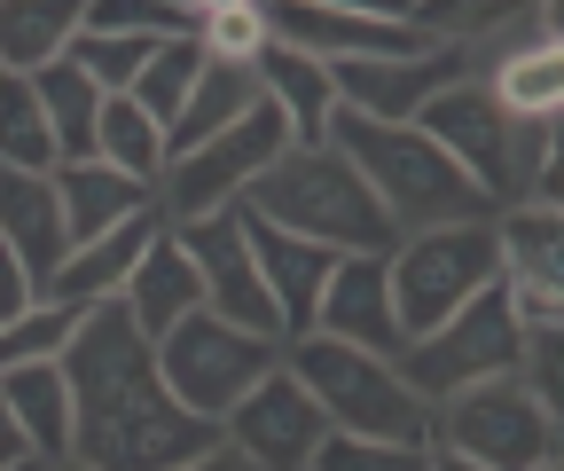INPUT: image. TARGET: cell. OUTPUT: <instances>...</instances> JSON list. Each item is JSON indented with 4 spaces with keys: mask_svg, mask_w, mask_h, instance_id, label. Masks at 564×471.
<instances>
[{
    "mask_svg": "<svg viewBox=\"0 0 564 471\" xmlns=\"http://www.w3.org/2000/svg\"><path fill=\"white\" fill-rule=\"evenodd\" d=\"M55 370L70 385V463H87V471H181V463L220 448V432L196 425L158 385V354L126 322L118 299L79 314Z\"/></svg>",
    "mask_w": 564,
    "mask_h": 471,
    "instance_id": "cell-1",
    "label": "cell"
},
{
    "mask_svg": "<svg viewBox=\"0 0 564 471\" xmlns=\"http://www.w3.org/2000/svg\"><path fill=\"white\" fill-rule=\"evenodd\" d=\"M322 142L361 173L369 205L392 221V236H423V228H455V221H494V205L463 181V165L432 142L423 126H377L337 110Z\"/></svg>",
    "mask_w": 564,
    "mask_h": 471,
    "instance_id": "cell-2",
    "label": "cell"
},
{
    "mask_svg": "<svg viewBox=\"0 0 564 471\" xmlns=\"http://www.w3.org/2000/svg\"><path fill=\"white\" fill-rule=\"evenodd\" d=\"M243 213L267 221V228H282V236H299V244H322V251H337V259H352V251H392V244H400L392 221L369 205L361 173H352L329 142H291V150L259 173V189L243 196Z\"/></svg>",
    "mask_w": 564,
    "mask_h": 471,
    "instance_id": "cell-3",
    "label": "cell"
},
{
    "mask_svg": "<svg viewBox=\"0 0 564 471\" xmlns=\"http://www.w3.org/2000/svg\"><path fill=\"white\" fill-rule=\"evenodd\" d=\"M282 370L306 385V400L322 409L329 432L345 440H432V409L400 385L392 362L377 354H352V346H329V339H291L282 346Z\"/></svg>",
    "mask_w": 564,
    "mask_h": 471,
    "instance_id": "cell-4",
    "label": "cell"
},
{
    "mask_svg": "<svg viewBox=\"0 0 564 471\" xmlns=\"http://www.w3.org/2000/svg\"><path fill=\"white\" fill-rule=\"evenodd\" d=\"M384 276H392L400 330L423 339V330H440L447 314H463L478 291L502 283V244H494V221H455V228L400 236L384 251Z\"/></svg>",
    "mask_w": 564,
    "mask_h": 471,
    "instance_id": "cell-5",
    "label": "cell"
},
{
    "mask_svg": "<svg viewBox=\"0 0 564 471\" xmlns=\"http://www.w3.org/2000/svg\"><path fill=\"white\" fill-rule=\"evenodd\" d=\"M432 448L463 456L478 471H541V463L564 456V425L518 377H494V385H470V393L440 400L432 409Z\"/></svg>",
    "mask_w": 564,
    "mask_h": 471,
    "instance_id": "cell-6",
    "label": "cell"
},
{
    "mask_svg": "<svg viewBox=\"0 0 564 471\" xmlns=\"http://www.w3.org/2000/svg\"><path fill=\"white\" fill-rule=\"evenodd\" d=\"M518 346H525V330L502 299V283L478 291L463 314H447L440 330H423V339H408V354L392 362L400 385L423 400V409H440V400L470 393V385H494V377H518Z\"/></svg>",
    "mask_w": 564,
    "mask_h": 471,
    "instance_id": "cell-7",
    "label": "cell"
},
{
    "mask_svg": "<svg viewBox=\"0 0 564 471\" xmlns=\"http://www.w3.org/2000/svg\"><path fill=\"white\" fill-rule=\"evenodd\" d=\"M150 354H158V385L181 400L196 425H212V432H220V417L282 362L274 339H251V330H236L220 314H188L181 330H165Z\"/></svg>",
    "mask_w": 564,
    "mask_h": 471,
    "instance_id": "cell-8",
    "label": "cell"
},
{
    "mask_svg": "<svg viewBox=\"0 0 564 471\" xmlns=\"http://www.w3.org/2000/svg\"><path fill=\"white\" fill-rule=\"evenodd\" d=\"M291 150V126H282L267 103L251 118H236L228 133H212L204 150L173 158L165 181H158V213L165 228H188V221H212V213H243V196L259 189V173Z\"/></svg>",
    "mask_w": 564,
    "mask_h": 471,
    "instance_id": "cell-9",
    "label": "cell"
},
{
    "mask_svg": "<svg viewBox=\"0 0 564 471\" xmlns=\"http://www.w3.org/2000/svg\"><path fill=\"white\" fill-rule=\"evenodd\" d=\"M267 40L299 47L314 63H392V55H432L447 47V32L432 17H392V9H337V0H274L267 9Z\"/></svg>",
    "mask_w": 564,
    "mask_h": 471,
    "instance_id": "cell-10",
    "label": "cell"
},
{
    "mask_svg": "<svg viewBox=\"0 0 564 471\" xmlns=\"http://www.w3.org/2000/svg\"><path fill=\"white\" fill-rule=\"evenodd\" d=\"M322 440H329L322 409L306 400V385L282 370V362H274V370L236 400V409L220 417V448H236L251 471H306Z\"/></svg>",
    "mask_w": 564,
    "mask_h": 471,
    "instance_id": "cell-11",
    "label": "cell"
},
{
    "mask_svg": "<svg viewBox=\"0 0 564 471\" xmlns=\"http://www.w3.org/2000/svg\"><path fill=\"white\" fill-rule=\"evenodd\" d=\"M188 267H196V283H204V314H220L236 330H251V339H274L282 346V322H274V299L259 283V259L243 244V213H212V221H188L173 228Z\"/></svg>",
    "mask_w": 564,
    "mask_h": 471,
    "instance_id": "cell-12",
    "label": "cell"
},
{
    "mask_svg": "<svg viewBox=\"0 0 564 471\" xmlns=\"http://www.w3.org/2000/svg\"><path fill=\"white\" fill-rule=\"evenodd\" d=\"M314 339L352 346V354H377V362H400V354H408V330H400V307H392L384 251H352V259L329 267L322 307H314Z\"/></svg>",
    "mask_w": 564,
    "mask_h": 471,
    "instance_id": "cell-13",
    "label": "cell"
},
{
    "mask_svg": "<svg viewBox=\"0 0 564 471\" xmlns=\"http://www.w3.org/2000/svg\"><path fill=\"white\" fill-rule=\"evenodd\" d=\"M455 79H470V55L447 40L432 55H392V63H337L329 87H337V110L352 118H377V126H415L423 103L447 95Z\"/></svg>",
    "mask_w": 564,
    "mask_h": 471,
    "instance_id": "cell-14",
    "label": "cell"
},
{
    "mask_svg": "<svg viewBox=\"0 0 564 471\" xmlns=\"http://www.w3.org/2000/svg\"><path fill=\"white\" fill-rule=\"evenodd\" d=\"M243 244H251L259 283H267V299H274L282 346L306 339V330H314V307H322V283H329V267H337V251L299 244V236H282V228H267V221H251V213H243Z\"/></svg>",
    "mask_w": 564,
    "mask_h": 471,
    "instance_id": "cell-15",
    "label": "cell"
},
{
    "mask_svg": "<svg viewBox=\"0 0 564 471\" xmlns=\"http://www.w3.org/2000/svg\"><path fill=\"white\" fill-rule=\"evenodd\" d=\"M118 307H126V322H133L150 346L165 339V330H181L188 314H204V283H196V267H188V251H181L173 228H158V244L141 251V267L126 276Z\"/></svg>",
    "mask_w": 564,
    "mask_h": 471,
    "instance_id": "cell-16",
    "label": "cell"
},
{
    "mask_svg": "<svg viewBox=\"0 0 564 471\" xmlns=\"http://www.w3.org/2000/svg\"><path fill=\"white\" fill-rule=\"evenodd\" d=\"M0 244L32 267L40 291H55L63 259H70V236H63V205H55L47 173H0Z\"/></svg>",
    "mask_w": 564,
    "mask_h": 471,
    "instance_id": "cell-17",
    "label": "cell"
},
{
    "mask_svg": "<svg viewBox=\"0 0 564 471\" xmlns=\"http://www.w3.org/2000/svg\"><path fill=\"white\" fill-rule=\"evenodd\" d=\"M251 79H259V103L291 126V142H322L329 133V118H337V87H329V63H314V55H299V47H282V40H267L259 55H251Z\"/></svg>",
    "mask_w": 564,
    "mask_h": 471,
    "instance_id": "cell-18",
    "label": "cell"
},
{
    "mask_svg": "<svg viewBox=\"0 0 564 471\" xmlns=\"http://www.w3.org/2000/svg\"><path fill=\"white\" fill-rule=\"evenodd\" d=\"M47 181H55L70 251L95 244V236H118L126 221H141V213L158 205V189H141V181H126V173H110V165H55Z\"/></svg>",
    "mask_w": 564,
    "mask_h": 471,
    "instance_id": "cell-19",
    "label": "cell"
},
{
    "mask_svg": "<svg viewBox=\"0 0 564 471\" xmlns=\"http://www.w3.org/2000/svg\"><path fill=\"white\" fill-rule=\"evenodd\" d=\"M158 228H165V213L150 205L141 221H126L118 236H95V244H79V251L63 259V276H55V291H47V299L79 307V314H87V307H110V299L126 291V276L141 267V251L158 244Z\"/></svg>",
    "mask_w": 564,
    "mask_h": 471,
    "instance_id": "cell-20",
    "label": "cell"
},
{
    "mask_svg": "<svg viewBox=\"0 0 564 471\" xmlns=\"http://www.w3.org/2000/svg\"><path fill=\"white\" fill-rule=\"evenodd\" d=\"M259 110V79H251V63H212L204 55V79L188 87V103H181V118L165 126V165L173 158H188V150H204L212 133H228L236 118H251Z\"/></svg>",
    "mask_w": 564,
    "mask_h": 471,
    "instance_id": "cell-21",
    "label": "cell"
},
{
    "mask_svg": "<svg viewBox=\"0 0 564 471\" xmlns=\"http://www.w3.org/2000/svg\"><path fill=\"white\" fill-rule=\"evenodd\" d=\"M32 103L47 118V142H55V165H95V126H102V103L95 79L79 72V63H47V72H32Z\"/></svg>",
    "mask_w": 564,
    "mask_h": 471,
    "instance_id": "cell-22",
    "label": "cell"
},
{
    "mask_svg": "<svg viewBox=\"0 0 564 471\" xmlns=\"http://www.w3.org/2000/svg\"><path fill=\"white\" fill-rule=\"evenodd\" d=\"M0 409L24 432V448L40 463H70V385L55 362H32V370H9L0 377Z\"/></svg>",
    "mask_w": 564,
    "mask_h": 471,
    "instance_id": "cell-23",
    "label": "cell"
},
{
    "mask_svg": "<svg viewBox=\"0 0 564 471\" xmlns=\"http://www.w3.org/2000/svg\"><path fill=\"white\" fill-rule=\"evenodd\" d=\"M478 87L494 95V110H502L510 126H556V103H564V47H556V32H541V47H518L510 63H494Z\"/></svg>",
    "mask_w": 564,
    "mask_h": 471,
    "instance_id": "cell-24",
    "label": "cell"
},
{
    "mask_svg": "<svg viewBox=\"0 0 564 471\" xmlns=\"http://www.w3.org/2000/svg\"><path fill=\"white\" fill-rule=\"evenodd\" d=\"M70 40H79V9L70 0H0V72L32 79L70 55Z\"/></svg>",
    "mask_w": 564,
    "mask_h": 471,
    "instance_id": "cell-25",
    "label": "cell"
},
{
    "mask_svg": "<svg viewBox=\"0 0 564 471\" xmlns=\"http://www.w3.org/2000/svg\"><path fill=\"white\" fill-rule=\"evenodd\" d=\"M494 244H502V283L564 291V213L556 205H502L494 213Z\"/></svg>",
    "mask_w": 564,
    "mask_h": 471,
    "instance_id": "cell-26",
    "label": "cell"
},
{
    "mask_svg": "<svg viewBox=\"0 0 564 471\" xmlns=\"http://www.w3.org/2000/svg\"><path fill=\"white\" fill-rule=\"evenodd\" d=\"M95 165H110V173H126L141 189H158L165 181V133H158V118L133 110L126 95H110L102 126H95Z\"/></svg>",
    "mask_w": 564,
    "mask_h": 471,
    "instance_id": "cell-27",
    "label": "cell"
},
{
    "mask_svg": "<svg viewBox=\"0 0 564 471\" xmlns=\"http://www.w3.org/2000/svg\"><path fill=\"white\" fill-rule=\"evenodd\" d=\"M196 79H204V40H158L150 63H141V79L126 87V103H133V110H150L158 133H165V126L181 118V103H188Z\"/></svg>",
    "mask_w": 564,
    "mask_h": 471,
    "instance_id": "cell-28",
    "label": "cell"
},
{
    "mask_svg": "<svg viewBox=\"0 0 564 471\" xmlns=\"http://www.w3.org/2000/svg\"><path fill=\"white\" fill-rule=\"evenodd\" d=\"M70 330H79V307L40 299L24 322H9V330H0V377H9V370H32V362H63Z\"/></svg>",
    "mask_w": 564,
    "mask_h": 471,
    "instance_id": "cell-29",
    "label": "cell"
},
{
    "mask_svg": "<svg viewBox=\"0 0 564 471\" xmlns=\"http://www.w3.org/2000/svg\"><path fill=\"white\" fill-rule=\"evenodd\" d=\"M150 32H79L70 40V63L95 79V95H126L141 79V63H150Z\"/></svg>",
    "mask_w": 564,
    "mask_h": 471,
    "instance_id": "cell-30",
    "label": "cell"
},
{
    "mask_svg": "<svg viewBox=\"0 0 564 471\" xmlns=\"http://www.w3.org/2000/svg\"><path fill=\"white\" fill-rule=\"evenodd\" d=\"M306 471H432V440H345V432H329Z\"/></svg>",
    "mask_w": 564,
    "mask_h": 471,
    "instance_id": "cell-31",
    "label": "cell"
},
{
    "mask_svg": "<svg viewBox=\"0 0 564 471\" xmlns=\"http://www.w3.org/2000/svg\"><path fill=\"white\" fill-rule=\"evenodd\" d=\"M196 40L212 63H251L267 47V9L259 0H212V9L196 17Z\"/></svg>",
    "mask_w": 564,
    "mask_h": 471,
    "instance_id": "cell-32",
    "label": "cell"
},
{
    "mask_svg": "<svg viewBox=\"0 0 564 471\" xmlns=\"http://www.w3.org/2000/svg\"><path fill=\"white\" fill-rule=\"evenodd\" d=\"M40 299H47V291L32 283V267H24V259H17L9 244H0V330H9V322H24V314H32Z\"/></svg>",
    "mask_w": 564,
    "mask_h": 471,
    "instance_id": "cell-33",
    "label": "cell"
},
{
    "mask_svg": "<svg viewBox=\"0 0 564 471\" xmlns=\"http://www.w3.org/2000/svg\"><path fill=\"white\" fill-rule=\"evenodd\" d=\"M24 456H32V448H24V432L9 425V409H0V471H17Z\"/></svg>",
    "mask_w": 564,
    "mask_h": 471,
    "instance_id": "cell-34",
    "label": "cell"
},
{
    "mask_svg": "<svg viewBox=\"0 0 564 471\" xmlns=\"http://www.w3.org/2000/svg\"><path fill=\"white\" fill-rule=\"evenodd\" d=\"M181 471H251L236 448H212V456H196V463H181Z\"/></svg>",
    "mask_w": 564,
    "mask_h": 471,
    "instance_id": "cell-35",
    "label": "cell"
},
{
    "mask_svg": "<svg viewBox=\"0 0 564 471\" xmlns=\"http://www.w3.org/2000/svg\"><path fill=\"white\" fill-rule=\"evenodd\" d=\"M432 471H478V463H463V456H440V448H432Z\"/></svg>",
    "mask_w": 564,
    "mask_h": 471,
    "instance_id": "cell-36",
    "label": "cell"
},
{
    "mask_svg": "<svg viewBox=\"0 0 564 471\" xmlns=\"http://www.w3.org/2000/svg\"><path fill=\"white\" fill-rule=\"evenodd\" d=\"M17 471H47V463H40V456H24V463H17Z\"/></svg>",
    "mask_w": 564,
    "mask_h": 471,
    "instance_id": "cell-37",
    "label": "cell"
},
{
    "mask_svg": "<svg viewBox=\"0 0 564 471\" xmlns=\"http://www.w3.org/2000/svg\"><path fill=\"white\" fill-rule=\"evenodd\" d=\"M47 471H87V463H47Z\"/></svg>",
    "mask_w": 564,
    "mask_h": 471,
    "instance_id": "cell-38",
    "label": "cell"
},
{
    "mask_svg": "<svg viewBox=\"0 0 564 471\" xmlns=\"http://www.w3.org/2000/svg\"><path fill=\"white\" fill-rule=\"evenodd\" d=\"M541 471H564V463H541Z\"/></svg>",
    "mask_w": 564,
    "mask_h": 471,
    "instance_id": "cell-39",
    "label": "cell"
}]
</instances>
